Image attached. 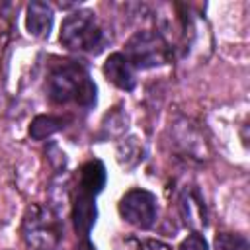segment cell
<instances>
[{
    "mask_svg": "<svg viewBox=\"0 0 250 250\" xmlns=\"http://www.w3.org/2000/svg\"><path fill=\"white\" fill-rule=\"evenodd\" d=\"M59 41L72 53L98 55L107 47L109 35L92 10H76L62 20Z\"/></svg>",
    "mask_w": 250,
    "mask_h": 250,
    "instance_id": "cell-2",
    "label": "cell"
},
{
    "mask_svg": "<svg viewBox=\"0 0 250 250\" xmlns=\"http://www.w3.org/2000/svg\"><path fill=\"white\" fill-rule=\"evenodd\" d=\"M45 92L53 105H96V84L88 68L78 61H57L49 66Z\"/></svg>",
    "mask_w": 250,
    "mask_h": 250,
    "instance_id": "cell-1",
    "label": "cell"
},
{
    "mask_svg": "<svg viewBox=\"0 0 250 250\" xmlns=\"http://www.w3.org/2000/svg\"><path fill=\"white\" fill-rule=\"evenodd\" d=\"M102 70H104L105 80H107L109 84H113L115 88H119V90H123V92L135 90V86H137L135 68H133V64L127 61V57H125L123 53H111V55L105 59Z\"/></svg>",
    "mask_w": 250,
    "mask_h": 250,
    "instance_id": "cell-6",
    "label": "cell"
},
{
    "mask_svg": "<svg viewBox=\"0 0 250 250\" xmlns=\"http://www.w3.org/2000/svg\"><path fill=\"white\" fill-rule=\"evenodd\" d=\"M98 207H96V195H90L76 188L74 199H72V223L74 230L80 238H88L90 230L96 223Z\"/></svg>",
    "mask_w": 250,
    "mask_h": 250,
    "instance_id": "cell-7",
    "label": "cell"
},
{
    "mask_svg": "<svg viewBox=\"0 0 250 250\" xmlns=\"http://www.w3.org/2000/svg\"><path fill=\"white\" fill-rule=\"evenodd\" d=\"M117 211L125 223L141 230H148L156 223L158 201L152 191L143 189V188H131L121 195L117 203Z\"/></svg>",
    "mask_w": 250,
    "mask_h": 250,
    "instance_id": "cell-5",
    "label": "cell"
},
{
    "mask_svg": "<svg viewBox=\"0 0 250 250\" xmlns=\"http://www.w3.org/2000/svg\"><path fill=\"white\" fill-rule=\"evenodd\" d=\"M215 250H250V244L238 232H219L215 236Z\"/></svg>",
    "mask_w": 250,
    "mask_h": 250,
    "instance_id": "cell-11",
    "label": "cell"
},
{
    "mask_svg": "<svg viewBox=\"0 0 250 250\" xmlns=\"http://www.w3.org/2000/svg\"><path fill=\"white\" fill-rule=\"evenodd\" d=\"M76 250H98V248L92 244L90 238H82V240L76 244Z\"/></svg>",
    "mask_w": 250,
    "mask_h": 250,
    "instance_id": "cell-13",
    "label": "cell"
},
{
    "mask_svg": "<svg viewBox=\"0 0 250 250\" xmlns=\"http://www.w3.org/2000/svg\"><path fill=\"white\" fill-rule=\"evenodd\" d=\"M123 55L127 57V61L133 64L135 70H148L166 64L170 61L172 47L168 45L164 35L150 29H143V31H135L127 39Z\"/></svg>",
    "mask_w": 250,
    "mask_h": 250,
    "instance_id": "cell-4",
    "label": "cell"
},
{
    "mask_svg": "<svg viewBox=\"0 0 250 250\" xmlns=\"http://www.w3.org/2000/svg\"><path fill=\"white\" fill-rule=\"evenodd\" d=\"M55 21V10L49 2L31 0L25 8V29L31 37L45 39L49 37Z\"/></svg>",
    "mask_w": 250,
    "mask_h": 250,
    "instance_id": "cell-8",
    "label": "cell"
},
{
    "mask_svg": "<svg viewBox=\"0 0 250 250\" xmlns=\"http://www.w3.org/2000/svg\"><path fill=\"white\" fill-rule=\"evenodd\" d=\"M21 238L31 250H57L62 240L57 211L43 203H29L21 217Z\"/></svg>",
    "mask_w": 250,
    "mask_h": 250,
    "instance_id": "cell-3",
    "label": "cell"
},
{
    "mask_svg": "<svg viewBox=\"0 0 250 250\" xmlns=\"http://www.w3.org/2000/svg\"><path fill=\"white\" fill-rule=\"evenodd\" d=\"M64 121L66 119L61 115H37L29 125V135L35 141H43L53 133L61 131L64 127Z\"/></svg>",
    "mask_w": 250,
    "mask_h": 250,
    "instance_id": "cell-10",
    "label": "cell"
},
{
    "mask_svg": "<svg viewBox=\"0 0 250 250\" xmlns=\"http://www.w3.org/2000/svg\"><path fill=\"white\" fill-rule=\"evenodd\" d=\"M178 250H209V246H207V240H205L203 234L191 232V234H188L182 240V244H180Z\"/></svg>",
    "mask_w": 250,
    "mask_h": 250,
    "instance_id": "cell-12",
    "label": "cell"
},
{
    "mask_svg": "<svg viewBox=\"0 0 250 250\" xmlns=\"http://www.w3.org/2000/svg\"><path fill=\"white\" fill-rule=\"evenodd\" d=\"M105 182H107V174H105L104 162L98 160V158H92V160H88V162L82 164L80 176H78V186L76 188L82 189V191H86V193H90V195H96L98 197V193L104 189Z\"/></svg>",
    "mask_w": 250,
    "mask_h": 250,
    "instance_id": "cell-9",
    "label": "cell"
}]
</instances>
